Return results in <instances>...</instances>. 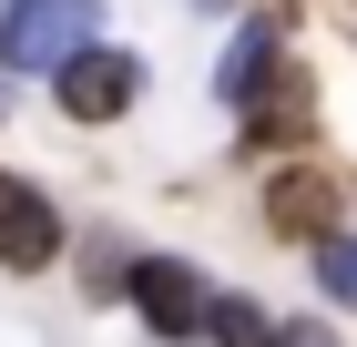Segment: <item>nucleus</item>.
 <instances>
[{"label": "nucleus", "mask_w": 357, "mask_h": 347, "mask_svg": "<svg viewBox=\"0 0 357 347\" xmlns=\"http://www.w3.org/2000/svg\"><path fill=\"white\" fill-rule=\"evenodd\" d=\"M102 41V0H10L0 10V61L10 72H72Z\"/></svg>", "instance_id": "f257e3e1"}, {"label": "nucleus", "mask_w": 357, "mask_h": 347, "mask_svg": "<svg viewBox=\"0 0 357 347\" xmlns=\"http://www.w3.org/2000/svg\"><path fill=\"white\" fill-rule=\"evenodd\" d=\"M133 307H143V327L153 337H215V296H204V276L194 266H133Z\"/></svg>", "instance_id": "f03ea898"}, {"label": "nucleus", "mask_w": 357, "mask_h": 347, "mask_svg": "<svg viewBox=\"0 0 357 347\" xmlns=\"http://www.w3.org/2000/svg\"><path fill=\"white\" fill-rule=\"evenodd\" d=\"M133 92H143L133 52H82L61 72V112H72V123H112V112H133Z\"/></svg>", "instance_id": "7ed1b4c3"}, {"label": "nucleus", "mask_w": 357, "mask_h": 347, "mask_svg": "<svg viewBox=\"0 0 357 347\" xmlns=\"http://www.w3.org/2000/svg\"><path fill=\"white\" fill-rule=\"evenodd\" d=\"M337 205H347V194H337V174H317V163H286L266 184V225L275 235H337Z\"/></svg>", "instance_id": "20e7f679"}, {"label": "nucleus", "mask_w": 357, "mask_h": 347, "mask_svg": "<svg viewBox=\"0 0 357 347\" xmlns=\"http://www.w3.org/2000/svg\"><path fill=\"white\" fill-rule=\"evenodd\" d=\"M61 256V214H52V194H31V184H10L0 174V266H52Z\"/></svg>", "instance_id": "39448f33"}, {"label": "nucleus", "mask_w": 357, "mask_h": 347, "mask_svg": "<svg viewBox=\"0 0 357 347\" xmlns=\"http://www.w3.org/2000/svg\"><path fill=\"white\" fill-rule=\"evenodd\" d=\"M266 82H275V31L255 21V31H235V52H225V92H235V103H255Z\"/></svg>", "instance_id": "423d86ee"}, {"label": "nucleus", "mask_w": 357, "mask_h": 347, "mask_svg": "<svg viewBox=\"0 0 357 347\" xmlns=\"http://www.w3.org/2000/svg\"><path fill=\"white\" fill-rule=\"evenodd\" d=\"M266 92H275V103H255V154H266V143H306V82L275 72Z\"/></svg>", "instance_id": "0eeeda50"}, {"label": "nucleus", "mask_w": 357, "mask_h": 347, "mask_svg": "<svg viewBox=\"0 0 357 347\" xmlns=\"http://www.w3.org/2000/svg\"><path fill=\"white\" fill-rule=\"evenodd\" d=\"M215 347H286V327H266L255 296H215Z\"/></svg>", "instance_id": "6e6552de"}, {"label": "nucleus", "mask_w": 357, "mask_h": 347, "mask_svg": "<svg viewBox=\"0 0 357 347\" xmlns=\"http://www.w3.org/2000/svg\"><path fill=\"white\" fill-rule=\"evenodd\" d=\"M317 286H327L337 307H357V235H327V245H317Z\"/></svg>", "instance_id": "1a4fd4ad"}, {"label": "nucleus", "mask_w": 357, "mask_h": 347, "mask_svg": "<svg viewBox=\"0 0 357 347\" xmlns=\"http://www.w3.org/2000/svg\"><path fill=\"white\" fill-rule=\"evenodd\" d=\"M286 347H337V337H327L317 317H286Z\"/></svg>", "instance_id": "9d476101"}]
</instances>
